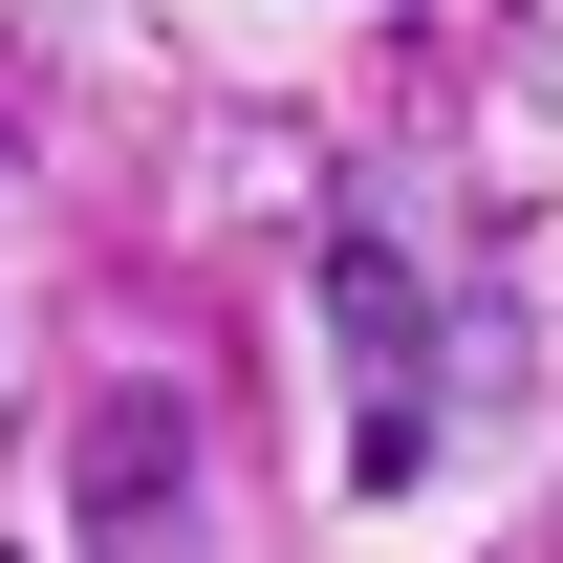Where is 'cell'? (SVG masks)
I'll return each mask as SVG.
<instances>
[{
    "label": "cell",
    "mask_w": 563,
    "mask_h": 563,
    "mask_svg": "<svg viewBox=\"0 0 563 563\" xmlns=\"http://www.w3.org/2000/svg\"><path fill=\"white\" fill-rule=\"evenodd\" d=\"M87 563H217V498H196L174 390H109V433H87Z\"/></svg>",
    "instance_id": "1"
}]
</instances>
